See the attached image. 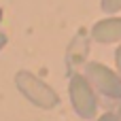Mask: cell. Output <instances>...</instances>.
<instances>
[{"label": "cell", "mask_w": 121, "mask_h": 121, "mask_svg": "<svg viewBox=\"0 0 121 121\" xmlns=\"http://www.w3.org/2000/svg\"><path fill=\"white\" fill-rule=\"evenodd\" d=\"M98 121H119V115H115V113H104Z\"/></svg>", "instance_id": "8992f818"}, {"label": "cell", "mask_w": 121, "mask_h": 121, "mask_svg": "<svg viewBox=\"0 0 121 121\" xmlns=\"http://www.w3.org/2000/svg\"><path fill=\"white\" fill-rule=\"evenodd\" d=\"M68 94H70V102L74 113L81 119H94L96 111H98V100L94 94L91 83L87 81L85 74H72L70 83H68Z\"/></svg>", "instance_id": "7a4b0ae2"}, {"label": "cell", "mask_w": 121, "mask_h": 121, "mask_svg": "<svg viewBox=\"0 0 121 121\" xmlns=\"http://www.w3.org/2000/svg\"><path fill=\"white\" fill-rule=\"evenodd\" d=\"M85 77L91 83V87H96L102 96H106L111 100L121 98V74L111 70L108 66H104L100 62H89L85 66Z\"/></svg>", "instance_id": "3957f363"}, {"label": "cell", "mask_w": 121, "mask_h": 121, "mask_svg": "<svg viewBox=\"0 0 121 121\" xmlns=\"http://www.w3.org/2000/svg\"><path fill=\"white\" fill-rule=\"evenodd\" d=\"M15 85L17 89L38 108H53L60 104V96L55 94L53 87H49L43 79L28 70H19L15 74Z\"/></svg>", "instance_id": "6da1fadb"}, {"label": "cell", "mask_w": 121, "mask_h": 121, "mask_svg": "<svg viewBox=\"0 0 121 121\" xmlns=\"http://www.w3.org/2000/svg\"><path fill=\"white\" fill-rule=\"evenodd\" d=\"M4 45H6V34H4V32H0V49H2Z\"/></svg>", "instance_id": "ba28073f"}, {"label": "cell", "mask_w": 121, "mask_h": 121, "mask_svg": "<svg viewBox=\"0 0 121 121\" xmlns=\"http://www.w3.org/2000/svg\"><path fill=\"white\" fill-rule=\"evenodd\" d=\"M119 119H121V106H119Z\"/></svg>", "instance_id": "30bf717a"}, {"label": "cell", "mask_w": 121, "mask_h": 121, "mask_svg": "<svg viewBox=\"0 0 121 121\" xmlns=\"http://www.w3.org/2000/svg\"><path fill=\"white\" fill-rule=\"evenodd\" d=\"M115 64H117V70H119V74H121V47L115 51Z\"/></svg>", "instance_id": "52a82bcc"}, {"label": "cell", "mask_w": 121, "mask_h": 121, "mask_svg": "<svg viewBox=\"0 0 121 121\" xmlns=\"http://www.w3.org/2000/svg\"><path fill=\"white\" fill-rule=\"evenodd\" d=\"M100 9L104 13H117L121 11V0H100Z\"/></svg>", "instance_id": "5b68a950"}, {"label": "cell", "mask_w": 121, "mask_h": 121, "mask_svg": "<svg viewBox=\"0 0 121 121\" xmlns=\"http://www.w3.org/2000/svg\"><path fill=\"white\" fill-rule=\"evenodd\" d=\"M91 38L98 43H117L121 40V17H108L98 21L91 28Z\"/></svg>", "instance_id": "277c9868"}, {"label": "cell", "mask_w": 121, "mask_h": 121, "mask_svg": "<svg viewBox=\"0 0 121 121\" xmlns=\"http://www.w3.org/2000/svg\"><path fill=\"white\" fill-rule=\"evenodd\" d=\"M0 21H2V9H0Z\"/></svg>", "instance_id": "9c48e42d"}]
</instances>
